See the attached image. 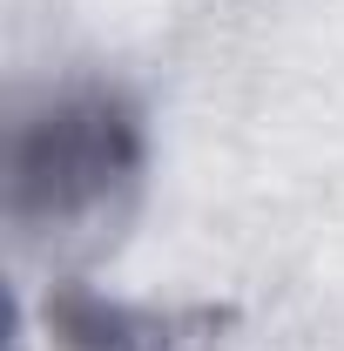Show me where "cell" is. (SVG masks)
Listing matches in <instances>:
<instances>
[{
    "label": "cell",
    "instance_id": "cell-1",
    "mask_svg": "<svg viewBox=\"0 0 344 351\" xmlns=\"http://www.w3.org/2000/svg\"><path fill=\"white\" fill-rule=\"evenodd\" d=\"M149 129L122 88H68L7 142V223L27 243L101 237L135 210Z\"/></svg>",
    "mask_w": 344,
    "mask_h": 351
},
{
    "label": "cell",
    "instance_id": "cell-2",
    "mask_svg": "<svg viewBox=\"0 0 344 351\" xmlns=\"http://www.w3.org/2000/svg\"><path fill=\"white\" fill-rule=\"evenodd\" d=\"M41 324L54 351H216L230 311L216 304H129L88 284H54L41 298Z\"/></svg>",
    "mask_w": 344,
    "mask_h": 351
}]
</instances>
